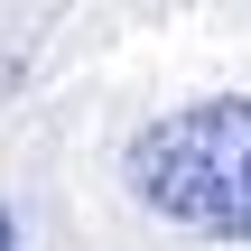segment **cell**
Wrapping results in <instances>:
<instances>
[{"mask_svg": "<svg viewBox=\"0 0 251 251\" xmlns=\"http://www.w3.org/2000/svg\"><path fill=\"white\" fill-rule=\"evenodd\" d=\"M121 186L158 224L251 242V93H205V102H177L149 130H130Z\"/></svg>", "mask_w": 251, "mask_h": 251, "instance_id": "cell-1", "label": "cell"}, {"mask_svg": "<svg viewBox=\"0 0 251 251\" xmlns=\"http://www.w3.org/2000/svg\"><path fill=\"white\" fill-rule=\"evenodd\" d=\"M0 251H19V224H9V205H0Z\"/></svg>", "mask_w": 251, "mask_h": 251, "instance_id": "cell-2", "label": "cell"}]
</instances>
